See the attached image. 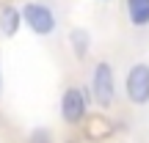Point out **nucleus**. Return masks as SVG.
Here are the masks:
<instances>
[{
    "mask_svg": "<svg viewBox=\"0 0 149 143\" xmlns=\"http://www.w3.org/2000/svg\"><path fill=\"white\" fill-rule=\"evenodd\" d=\"M91 91H94V99L100 107H111L113 96H116V83H113V69L111 64L100 61L94 66V80H91Z\"/></svg>",
    "mask_w": 149,
    "mask_h": 143,
    "instance_id": "obj_1",
    "label": "nucleus"
},
{
    "mask_svg": "<svg viewBox=\"0 0 149 143\" xmlns=\"http://www.w3.org/2000/svg\"><path fill=\"white\" fill-rule=\"evenodd\" d=\"M124 91L133 105H146L149 102V64H133L124 80Z\"/></svg>",
    "mask_w": 149,
    "mask_h": 143,
    "instance_id": "obj_2",
    "label": "nucleus"
},
{
    "mask_svg": "<svg viewBox=\"0 0 149 143\" xmlns=\"http://www.w3.org/2000/svg\"><path fill=\"white\" fill-rule=\"evenodd\" d=\"M22 14H25V22L31 25V30H36L39 36H50V33L55 30V17H53V11H50L47 6L28 3Z\"/></svg>",
    "mask_w": 149,
    "mask_h": 143,
    "instance_id": "obj_3",
    "label": "nucleus"
},
{
    "mask_svg": "<svg viewBox=\"0 0 149 143\" xmlns=\"http://www.w3.org/2000/svg\"><path fill=\"white\" fill-rule=\"evenodd\" d=\"M61 113H64L66 121H80L86 116V91L80 88H66L64 102H61Z\"/></svg>",
    "mask_w": 149,
    "mask_h": 143,
    "instance_id": "obj_4",
    "label": "nucleus"
},
{
    "mask_svg": "<svg viewBox=\"0 0 149 143\" xmlns=\"http://www.w3.org/2000/svg\"><path fill=\"white\" fill-rule=\"evenodd\" d=\"M127 17L133 25H149V0H127Z\"/></svg>",
    "mask_w": 149,
    "mask_h": 143,
    "instance_id": "obj_5",
    "label": "nucleus"
},
{
    "mask_svg": "<svg viewBox=\"0 0 149 143\" xmlns=\"http://www.w3.org/2000/svg\"><path fill=\"white\" fill-rule=\"evenodd\" d=\"M19 11L14 8V6H6L3 11H0V30H3V36H14L17 30H19Z\"/></svg>",
    "mask_w": 149,
    "mask_h": 143,
    "instance_id": "obj_6",
    "label": "nucleus"
},
{
    "mask_svg": "<svg viewBox=\"0 0 149 143\" xmlns=\"http://www.w3.org/2000/svg\"><path fill=\"white\" fill-rule=\"evenodd\" d=\"M72 44H74V53L83 58L88 53V33L86 30H72Z\"/></svg>",
    "mask_w": 149,
    "mask_h": 143,
    "instance_id": "obj_7",
    "label": "nucleus"
}]
</instances>
